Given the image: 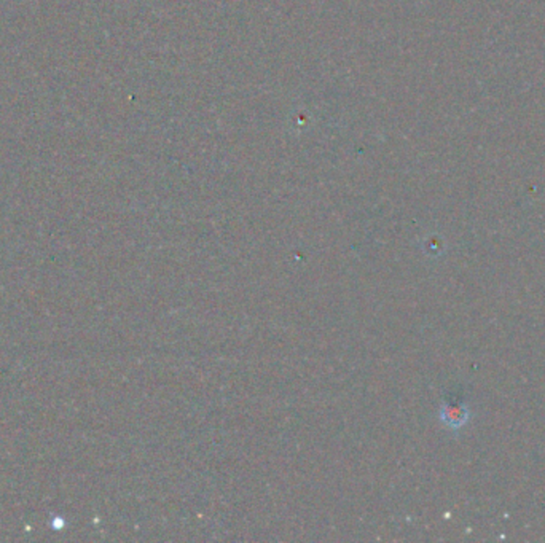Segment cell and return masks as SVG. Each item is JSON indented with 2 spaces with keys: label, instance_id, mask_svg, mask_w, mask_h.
Instances as JSON below:
<instances>
[{
  "label": "cell",
  "instance_id": "1",
  "mask_svg": "<svg viewBox=\"0 0 545 543\" xmlns=\"http://www.w3.org/2000/svg\"><path fill=\"white\" fill-rule=\"evenodd\" d=\"M442 419L449 427H461L467 421V410L461 405H447L442 410Z\"/></svg>",
  "mask_w": 545,
  "mask_h": 543
}]
</instances>
